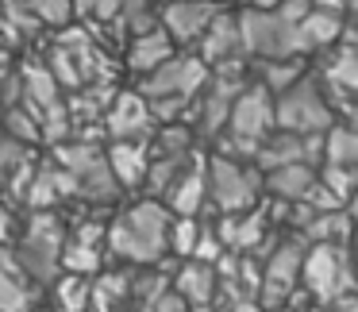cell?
I'll use <instances>...</instances> for the list:
<instances>
[{
  "mask_svg": "<svg viewBox=\"0 0 358 312\" xmlns=\"http://www.w3.org/2000/svg\"><path fill=\"white\" fill-rule=\"evenodd\" d=\"M170 227H173V212L158 201H139L116 216L108 224V243L104 247L116 258L135 266H162L166 250H170Z\"/></svg>",
  "mask_w": 358,
  "mask_h": 312,
  "instance_id": "cell-1",
  "label": "cell"
},
{
  "mask_svg": "<svg viewBox=\"0 0 358 312\" xmlns=\"http://www.w3.org/2000/svg\"><path fill=\"white\" fill-rule=\"evenodd\" d=\"M212 70L201 62L196 55H178L173 62H166L162 70L139 78V89L135 93L150 104L158 124H170L178 116H189L201 101V93L208 89Z\"/></svg>",
  "mask_w": 358,
  "mask_h": 312,
  "instance_id": "cell-2",
  "label": "cell"
},
{
  "mask_svg": "<svg viewBox=\"0 0 358 312\" xmlns=\"http://www.w3.org/2000/svg\"><path fill=\"white\" fill-rule=\"evenodd\" d=\"M273 127H278V97L266 93L255 81V85H247V93L235 101L227 132L220 135V155L239 158V162L258 158V150H262V143L273 135Z\"/></svg>",
  "mask_w": 358,
  "mask_h": 312,
  "instance_id": "cell-3",
  "label": "cell"
},
{
  "mask_svg": "<svg viewBox=\"0 0 358 312\" xmlns=\"http://www.w3.org/2000/svg\"><path fill=\"white\" fill-rule=\"evenodd\" d=\"M66 227L55 212H31L24 235L12 250H16L24 274L35 285H55L62 278V250H66Z\"/></svg>",
  "mask_w": 358,
  "mask_h": 312,
  "instance_id": "cell-4",
  "label": "cell"
},
{
  "mask_svg": "<svg viewBox=\"0 0 358 312\" xmlns=\"http://www.w3.org/2000/svg\"><path fill=\"white\" fill-rule=\"evenodd\" d=\"M247 85H250V81H247V66H243V58L216 66L212 78H208V89L201 93L196 108L189 112L193 132L204 135V139H220V135L227 132V120H231L235 101L247 93Z\"/></svg>",
  "mask_w": 358,
  "mask_h": 312,
  "instance_id": "cell-5",
  "label": "cell"
},
{
  "mask_svg": "<svg viewBox=\"0 0 358 312\" xmlns=\"http://www.w3.org/2000/svg\"><path fill=\"white\" fill-rule=\"evenodd\" d=\"M55 162L78 181V197L89 204H108L116 201L120 185L112 178L108 166V150L101 143H85V139H70L62 147H55Z\"/></svg>",
  "mask_w": 358,
  "mask_h": 312,
  "instance_id": "cell-6",
  "label": "cell"
},
{
  "mask_svg": "<svg viewBox=\"0 0 358 312\" xmlns=\"http://www.w3.org/2000/svg\"><path fill=\"white\" fill-rule=\"evenodd\" d=\"M262 193V173L239 158L216 155L208 158V201L220 216H239V212L258 208Z\"/></svg>",
  "mask_w": 358,
  "mask_h": 312,
  "instance_id": "cell-7",
  "label": "cell"
},
{
  "mask_svg": "<svg viewBox=\"0 0 358 312\" xmlns=\"http://www.w3.org/2000/svg\"><path fill=\"white\" fill-rule=\"evenodd\" d=\"M301 281H304V289L312 293V301L327 304V309H331L339 297L358 293L355 255H350V247H308Z\"/></svg>",
  "mask_w": 358,
  "mask_h": 312,
  "instance_id": "cell-8",
  "label": "cell"
},
{
  "mask_svg": "<svg viewBox=\"0 0 358 312\" xmlns=\"http://www.w3.org/2000/svg\"><path fill=\"white\" fill-rule=\"evenodd\" d=\"M335 127V108L324 97V81L308 78L278 97V132L289 135H327Z\"/></svg>",
  "mask_w": 358,
  "mask_h": 312,
  "instance_id": "cell-9",
  "label": "cell"
},
{
  "mask_svg": "<svg viewBox=\"0 0 358 312\" xmlns=\"http://www.w3.org/2000/svg\"><path fill=\"white\" fill-rule=\"evenodd\" d=\"M239 35H243V55L255 62H278V58H301L296 55V35L278 12H239Z\"/></svg>",
  "mask_w": 358,
  "mask_h": 312,
  "instance_id": "cell-10",
  "label": "cell"
},
{
  "mask_svg": "<svg viewBox=\"0 0 358 312\" xmlns=\"http://www.w3.org/2000/svg\"><path fill=\"white\" fill-rule=\"evenodd\" d=\"M304 255H308V247H304L301 239H278L273 243V250L262 262V293H258V301H262L266 312L281 309V304L293 297L296 278H301V270H304Z\"/></svg>",
  "mask_w": 358,
  "mask_h": 312,
  "instance_id": "cell-11",
  "label": "cell"
},
{
  "mask_svg": "<svg viewBox=\"0 0 358 312\" xmlns=\"http://www.w3.org/2000/svg\"><path fill=\"white\" fill-rule=\"evenodd\" d=\"M158 132V120L139 93H120L104 116V135L112 143H150Z\"/></svg>",
  "mask_w": 358,
  "mask_h": 312,
  "instance_id": "cell-12",
  "label": "cell"
},
{
  "mask_svg": "<svg viewBox=\"0 0 358 312\" xmlns=\"http://www.w3.org/2000/svg\"><path fill=\"white\" fill-rule=\"evenodd\" d=\"M324 158V135H289V132H278L262 143L258 150V170H289V166H316Z\"/></svg>",
  "mask_w": 358,
  "mask_h": 312,
  "instance_id": "cell-13",
  "label": "cell"
},
{
  "mask_svg": "<svg viewBox=\"0 0 358 312\" xmlns=\"http://www.w3.org/2000/svg\"><path fill=\"white\" fill-rule=\"evenodd\" d=\"M216 0H170L162 8V31L170 35L173 43H201L204 31L212 27V20L220 16Z\"/></svg>",
  "mask_w": 358,
  "mask_h": 312,
  "instance_id": "cell-14",
  "label": "cell"
},
{
  "mask_svg": "<svg viewBox=\"0 0 358 312\" xmlns=\"http://www.w3.org/2000/svg\"><path fill=\"white\" fill-rule=\"evenodd\" d=\"M220 239H224L227 250H239V255H255V250L266 247V235L273 232L270 216H266V204L250 212H239V216H220L216 224Z\"/></svg>",
  "mask_w": 358,
  "mask_h": 312,
  "instance_id": "cell-15",
  "label": "cell"
},
{
  "mask_svg": "<svg viewBox=\"0 0 358 312\" xmlns=\"http://www.w3.org/2000/svg\"><path fill=\"white\" fill-rule=\"evenodd\" d=\"M173 293L193 312H212L220 297V274L208 262H185L173 270Z\"/></svg>",
  "mask_w": 358,
  "mask_h": 312,
  "instance_id": "cell-16",
  "label": "cell"
},
{
  "mask_svg": "<svg viewBox=\"0 0 358 312\" xmlns=\"http://www.w3.org/2000/svg\"><path fill=\"white\" fill-rule=\"evenodd\" d=\"M196 58H201L208 70L243 58V35H239V16H235V12H220V16L212 20L204 39L196 43Z\"/></svg>",
  "mask_w": 358,
  "mask_h": 312,
  "instance_id": "cell-17",
  "label": "cell"
},
{
  "mask_svg": "<svg viewBox=\"0 0 358 312\" xmlns=\"http://www.w3.org/2000/svg\"><path fill=\"white\" fill-rule=\"evenodd\" d=\"M20 78H24V108L31 112L35 120H43L47 112H55L66 104L62 85H58V78L50 73L47 62H24L20 66Z\"/></svg>",
  "mask_w": 358,
  "mask_h": 312,
  "instance_id": "cell-18",
  "label": "cell"
},
{
  "mask_svg": "<svg viewBox=\"0 0 358 312\" xmlns=\"http://www.w3.org/2000/svg\"><path fill=\"white\" fill-rule=\"evenodd\" d=\"M35 297V281L24 274L16 250L0 247V312H31Z\"/></svg>",
  "mask_w": 358,
  "mask_h": 312,
  "instance_id": "cell-19",
  "label": "cell"
},
{
  "mask_svg": "<svg viewBox=\"0 0 358 312\" xmlns=\"http://www.w3.org/2000/svg\"><path fill=\"white\" fill-rule=\"evenodd\" d=\"M343 31H347V20L339 12H324L312 8L301 24L293 27L296 35V55H316V50H331L335 43H343Z\"/></svg>",
  "mask_w": 358,
  "mask_h": 312,
  "instance_id": "cell-20",
  "label": "cell"
},
{
  "mask_svg": "<svg viewBox=\"0 0 358 312\" xmlns=\"http://www.w3.org/2000/svg\"><path fill=\"white\" fill-rule=\"evenodd\" d=\"M78 197V181L70 178V173L62 170V166H39L35 170V181H31V189H27V208L31 212H50L55 204H62V201H73Z\"/></svg>",
  "mask_w": 358,
  "mask_h": 312,
  "instance_id": "cell-21",
  "label": "cell"
},
{
  "mask_svg": "<svg viewBox=\"0 0 358 312\" xmlns=\"http://www.w3.org/2000/svg\"><path fill=\"white\" fill-rule=\"evenodd\" d=\"M108 166L120 189H143L150 173V143H112Z\"/></svg>",
  "mask_w": 358,
  "mask_h": 312,
  "instance_id": "cell-22",
  "label": "cell"
},
{
  "mask_svg": "<svg viewBox=\"0 0 358 312\" xmlns=\"http://www.w3.org/2000/svg\"><path fill=\"white\" fill-rule=\"evenodd\" d=\"M116 89L112 85H85L78 93L66 97V108H70V124L73 132H85V127H104V116H108L112 101H116Z\"/></svg>",
  "mask_w": 358,
  "mask_h": 312,
  "instance_id": "cell-23",
  "label": "cell"
},
{
  "mask_svg": "<svg viewBox=\"0 0 358 312\" xmlns=\"http://www.w3.org/2000/svg\"><path fill=\"white\" fill-rule=\"evenodd\" d=\"M204 201H208V162L196 158V162L181 173L178 185L166 193V208H170L173 216H196V212L204 208Z\"/></svg>",
  "mask_w": 358,
  "mask_h": 312,
  "instance_id": "cell-24",
  "label": "cell"
},
{
  "mask_svg": "<svg viewBox=\"0 0 358 312\" xmlns=\"http://www.w3.org/2000/svg\"><path fill=\"white\" fill-rule=\"evenodd\" d=\"M173 39L162 31V27H155V31H143L131 39V47H127V66H131L139 78H147V73L162 70L166 62H173Z\"/></svg>",
  "mask_w": 358,
  "mask_h": 312,
  "instance_id": "cell-25",
  "label": "cell"
},
{
  "mask_svg": "<svg viewBox=\"0 0 358 312\" xmlns=\"http://www.w3.org/2000/svg\"><path fill=\"white\" fill-rule=\"evenodd\" d=\"M355 227L358 224L350 220L347 208L320 212V216L301 232V239L308 243V247H350V243H355Z\"/></svg>",
  "mask_w": 358,
  "mask_h": 312,
  "instance_id": "cell-26",
  "label": "cell"
},
{
  "mask_svg": "<svg viewBox=\"0 0 358 312\" xmlns=\"http://www.w3.org/2000/svg\"><path fill=\"white\" fill-rule=\"evenodd\" d=\"M131 285H135V274H127V270L96 274L89 312H124V301H131Z\"/></svg>",
  "mask_w": 358,
  "mask_h": 312,
  "instance_id": "cell-27",
  "label": "cell"
},
{
  "mask_svg": "<svg viewBox=\"0 0 358 312\" xmlns=\"http://www.w3.org/2000/svg\"><path fill=\"white\" fill-rule=\"evenodd\" d=\"M196 150H189V155H162V158H150V173H147V193L150 201H166V193H170L173 185L181 181V173L189 170V166L196 162Z\"/></svg>",
  "mask_w": 358,
  "mask_h": 312,
  "instance_id": "cell-28",
  "label": "cell"
},
{
  "mask_svg": "<svg viewBox=\"0 0 358 312\" xmlns=\"http://www.w3.org/2000/svg\"><path fill=\"white\" fill-rule=\"evenodd\" d=\"M316 170H320V166H289V170L270 173V178H266V185H270L281 201L301 204V201H308V193L320 185V173Z\"/></svg>",
  "mask_w": 358,
  "mask_h": 312,
  "instance_id": "cell-29",
  "label": "cell"
},
{
  "mask_svg": "<svg viewBox=\"0 0 358 312\" xmlns=\"http://www.w3.org/2000/svg\"><path fill=\"white\" fill-rule=\"evenodd\" d=\"M258 66V85L266 89V93L281 97L289 93V89H296L304 78H308V70H304L301 58H278V62H255Z\"/></svg>",
  "mask_w": 358,
  "mask_h": 312,
  "instance_id": "cell-30",
  "label": "cell"
},
{
  "mask_svg": "<svg viewBox=\"0 0 358 312\" xmlns=\"http://www.w3.org/2000/svg\"><path fill=\"white\" fill-rule=\"evenodd\" d=\"M324 81L335 85L339 93H347L350 101L358 97V50L350 47H335L331 58L324 62Z\"/></svg>",
  "mask_w": 358,
  "mask_h": 312,
  "instance_id": "cell-31",
  "label": "cell"
},
{
  "mask_svg": "<svg viewBox=\"0 0 358 312\" xmlns=\"http://www.w3.org/2000/svg\"><path fill=\"white\" fill-rule=\"evenodd\" d=\"M50 289H55L58 312H89V304H93V278L62 274V278H58Z\"/></svg>",
  "mask_w": 358,
  "mask_h": 312,
  "instance_id": "cell-32",
  "label": "cell"
},
{
  "mask_svg": "<svg viewBox=\"0 0 358 312\" xmlns=\"http://www.w3.org/2000/svg\"><path fill=\"white\" fill-rule=\"evenodd\" d=\"M101 258L104 250L96 243H81V239H66V250H62V274H78V278H93L101 274Z\"/></svg>",
  "mask_w": 358,
  "mask_h": 312,
  "instance_id": "cell-33",
  "label": "cell"
},
{
  "mask_svg": "<svg viewBox=\"0 0 358 312\" xmlns=\"http://www.w3.org/2000/svg\"><path fill=\"white\" fill-rule=\"evenodd\" d=\"M324 162L358 170V132L355 127L339 124V127H331V132L324 135Z\"/></svg>",
  "mask_w": 358,
  "mask_h": 312,
  "instance_id": "cell-34",
  "label": "cell"
},
{
  "mask_svg": "<svg viewBox=\"0 0 358 312\" xmlns=\"http://www.w3.org/2000/svg\"><path fill=\"white\" fill-rule=\"evenodd\" d=\"M120 27L131 31V39H135L143 31L162 27V12L155 8V0H120Z\"/></svg>",
  "mask_w": 358,
  "mask_h": 312,
  "instance_id": "cell-35",
  "label": "cell"
},
{
  "mask_svg": "<svg viewBox=\"0 0 358 312\" xmlns=\"http://www.w3.org/2000/svg\"><path fill=\"white\" fill-rule=\"evenodd\" d=\"M73 12H78L81 24H89V31H96V27H120V0H78L73 4Z\"/></svg>",
  "mask_w": 358,
  "mask_h": 312,
  "instance_id": "cell-36",
  "label": "cell"
},
{
  "mask_svg": "<svg viewBox=\"0 0 358 312\" xmlns=\"http://www.w3.org/2000/svg\"><path fill=\"white\" fill-rule=\"evenodd\" d=\"M201 227H204V220H196V216H173V227H170V250L173 255H181V258L196 255Z\"/></svg>",
  "mask_w": 358,
  "mask_h": 312,
  "instance_id": "cell-37",
  "label": "cell"
},
{
  "mask_svg": "<svg viewBox=\"0 0 358 312\" xmlns=\"http://www.w3.org/2000/svg\"><path fill=\"white\" fill-rule=\"evenodd\" d=\"M4 135H12V139H20L24 147H31V143H43V127L39 120L31 116V112L20 104V108H8L4 112Z\"/></svg>",
  "mask_w": 358,
  "mask_h": 312,
  "instance_id": "cell-38",
  "label": "cell"
},
{
  "mask_svg": "<svg viewBox=\"0 0 358 312\" xmlns=\"http://www.w3.org/2000/svg\"><path fill=\"white\" fill-rule=\"evenodd\" d=\"M320 181H324V185L331 189L343 204H350V201H355V193H358V170H350V166L324 162V166H320Z\"/></svg>",
  "mask_w": 358,
  "mask_h": 312,
  "instance_id": "cell-39",
  "label": "cell"
},
{
  "mask_svg": "<svg viewBox=\"0 0 358 312\" xmlns=\"http://www.w3.org/2000/svg\"><path fill=\"white\" fill-rule=\"evenodd\" d=\"M78 0H27V8L35 12V20L47 27H66V20L73 16Z\"/></svg>",
  "mask_w": 358,
  "mask_h": 312,
  "instance_id": "cell-40",
  "label": "cell"
},
{
  "mask_svg": "<svg viewBox=\"0 0 358 312\" xmlns=\"http://www.w3.org/2000/svg\"><path fill=\"white\" fill-rule=\"evenodd\" d=\"M27 158H31V155H27V147H24V143H20V139H12V135H0V178L8 181L12 173H16L20 166L27 162Z\"/></svg>",
  "mask_w": 358,
  "mask_h": 312,
  "instance_id": "cell-41",
  "label": "cell"
},
{
  "mask_svg": "<svg viewBox=\"0 0 358 312\" xmlns=\"http://www.w3.org/2000/svg\"><path fill=\"white\" fill-rule=\"evenodd\" d=\"M227 255V247H224V239H220V232H216V224H204L201 227V243H196V262H208V266H216L220 258Z\"/></svg>",
  "mask_w": 358,
  "mask_h": 312,
  "instance_id": "cell-42",
  "label": "cell"
},
{
  "mask_svg": "<svg viewBox=\"0 0 358 312\" xmlns=\"http://www.w3.org/2000/svg\"><path fill=\"white\" fill-rule=\"evenodd\" d=\"M135 312H189V304H185V301H181V297L170 289V293H162V297H155V301L139 304Z\"/></svg>",
  "mask_w": 358,
  "mask_h": 312,
  "instance_id": "cell-43",
  "label": "cell"
},
{
  "mask_svg": "<svg viewBox=\"0 0 358 312\" xmlns=\"http://www.w3.org/2000/svg\"><path fill=\"white\" fill-rule=\"evenodd\" d=\"M312 8H316V4H312V0H285V4H281V8H278V16L285 20L289 27H296V24H301V20L308 16Z\"/></svg>",
  "mask_w": 358,
  "mask_h": 312,
  "instance_id": "cell-44",
  "label": "cell"
},
{
  "mask_svg": "<svg viewBox=\"0 0 358 312\" xmlns=\"http://www.w3.org/2000/svg\"><path fill=\"white\" fill-rule=\"evenodd\" d=\"M331 312H358V293H347L331 304Z\"/></svg>",
  "mask_w": 358,
  "mask_h": 312,
  "instance_id": "cell-45",
  "label": "cell"
},
{
  "mask_svg": "<svg viewBox=\"0 0 358 312\" xmlns=\"http://www.w3.org/2000/svg\"><path fill=\"white\" fill-rule=\"evenodd\" d=\"M8 239H12V216H8V208L0 204V247H4Z\"/></svg>",
  "mask_w": 358,
  "mask_h": 312,
  "instance_id": "cell-46",
  "label": "cell"
},
{
  "mask_svg": "<svg viewBox=\"0 0 358 312\" xmlns=\"http://www.w3.org/2000/svg\"><path fill=\"white\" fill-rule=\"evenodd\" d=\"M285 0H247V8H258V12H278Z\"/></svg>",
  "mask_w": 358,
  "mask_h": 312,
  "instance_id": "cell-47",
  "label": "cell"
},
{
  "mask_svg": "<svg viewBox=\"0 0 358 312\" xmlns=\"http://www.w3.org/2000/svg\"><path fill=\"white\" fill-rule=\"evenodd\" d=\"M343 116H347V127H355V132H358V97L347 104V112H343Z\"/></svg>",
  "mask_w": 358,
  "mask_h": 312,
  "instance_id": "cell-48",
  "label": "cell"
},
{
  "mask_svg": "<svg viewBox=\"0 0 358 312\" xmlns=\"http://www.w3.org/2000/svg\"><path fill=\"white\" fill-rule=\"evenodd\" d=\"M347 212H350V220H355V224H358V193H355V201L347 204Z\"/></svg>",
  "mask_w": 358,
  "mask_h": 312,
  "instance_id": "cell-49",
  "label": "cell"
},
{
  "mask_svg": "<svg viewBox=\"0 0 358 312\" xmlns=\"http://www.w3.org/2000/svg\"><path fill=\"white\" fill-rule=\"evenodd\" d=\"M347 16H355V24H358V0H347Z\"/></svg>",
  "mask_w": 358,
  "mask_h": 312,
  "instance_id": "cell-50",
  "label": "cell"
},
{
  "mask_svg": "<svg viewBox=\"0 0 358 312\" xmlns=\"http://www.w3.org/2000/svg\"><path fill=\"white\" fill-rule=\"evenodd\" d=\"M350 255H355V278H358V239L350 243Z\"/></svg>",
  "mask_w": 358,
  "mask_h": 312,
  "instance_id": "cell-51",
  "label": "cell"
},
{
  "mask_svg": "<svg viewBox=\"0 0 358 312\" xmlns=\"http://www.w3.org/2000/svg\"><path fill=\"white\" fill-rule=\"evenodd\" d=\"M273 312H308V309H293V304H281V309H273Z\"/></svg>",
  "mask_w": 358,
  "mask_h": 312,
  "instance_id": "cell-52",
  "label": "cell"
},
{
  "mask_svg": "<svg viewBox=\"0 0 358 312\" xmlns=\"http://www.w3.org/2000/svg\"><path fill=\"white\" fill-rule=\"evenodd\" d=\"M0 193H4V178H0Z\"/></svg>",
  "mask_w": 358,
  "mask_h": 312,
  "instance_id": "cell-53",
  "label": "cell"
},
{
  "mask_svg": "<svg viewBox=\"0 0 358 312\" xmlns=\"http://www.w3.org/2000/svg\"><path fill=\"white\" fill-rule=\"evenodd\" d=\"M124 312H127V309H124Z\"/></svg>",
  "mask_w": 358,
  "mask_h": 312,
  "instance_id": "cell-54",
  "label": "cell"
}]
</instances>
